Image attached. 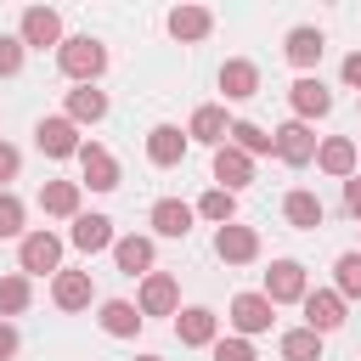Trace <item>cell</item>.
Instances as JSON below:
<instances>
[{
  "label": "cell",
  "mask_w": 361,
  "mask_h": 361,
  "mask_svg": "<svg viewBox=\"0 0 361 361\" xmlns=\"http://www.w3.org/2000/svg\"><path fill=\"white\" fill-rule=\"evenodd\" d=\"M344 85H355V90H361V51H350V56H344Z\"/></svg>",
  "instance_id": "ab89813d"
},
{
  "label": "cell",
  "mask_w": 361,
  "mask_h": 361,
  "mask_svg": "<svg viewBox=\"0 0 361 361\" xmlns=\"http://www.w3.org/2000/svg\"><path fill=\"white\" fill-rule=\"evenodd\" d=\"M226 147H237V152L259 158V152H271V135H265L259 124H248V118H231V130H226Z\"/></svg>",
  "instance_id": "f1b7e54d"
},
{
  "label": "cell",
  "mask_w": 361,
  "mask_h": 361,
  "mask_svg": "<svg viewBox=\"0 0 361 361\" xmlns=\"http://www.w3.org/2000/svg\"><path fill=\"white\" fill-rule=\"evenodd\" d=\"M51 299H56V310H85L90 305V271H56Z\"/></svg>",
  "instance_id": "ffe728a7"
},
{
  "label": "cell",
  "mask_w": 361,
  "mask_h": 361,
  "mask_svg": "<svg viewBox=\"0 0 361 361\" xmlns=\"http://www.w3.org/2000/svg\"><path fill=\"white\" fill-rule=\"evenodd\" d=\"M96 322H102V333H113V338H135V333H141V322H147V316H141V310H135V305H130V299H107V305H102V316H96Z\"/></svg>",
  "instance_id": "cb8c5ba5"
},
{
  "label": "cell",
  "mask_w": 361,
  "mask_h": 361,
  "mask_svg": "<svg viewBox=\"0 0 361 361\" xmlns=\"http://www.w3.org/2000/svg\"><path fill=\"white\" fill-rule=\"evenodd\" d=\"M282 51H288V62H293V68H316V62H322V51H327V39H322V28H293Z\"/></svg>",
  "instance_id": "4316f807"
},
{
  "label": "cell",
  "mask_w": 361,
  "mask_h": 361,
  "mask_svg": "<svg viewBox=\"0 0 361 361\" xmlns=\"http://www.w3.org/2000/svg\"><path fill=\"white\" fill-rule=\"evenodd\" d=\"M113 259L124 276H147L152 271V237H113Z\"/></svg>",
  "instance_id": "603a6c76"
},
{
  "label": "cell",
  "mask_w": 361,
  "mask_h": 361,
  "mask_svg": "<svg viewBox=\"0 0 361 361\" xmlns=\"http://www.w3.org/2000/svg\"><path fill=\"white\" fill-rule=\"evenodd\" d=\"M214 254H220L226 265H248V259L259 254V231L231 220V226H220V231H214Z\"/></svg>",
  "instance_id": "7c38bea8"
},
{
  "label": "cell",
  "mask_w": 361,
  "mask_h": 361,
  "mask_svg": "<svg viewBox=\"0 0 361 361\" xmlns=\"http://www.w3.org/2000/svg\"><path fill=\"white\" fill-rule=\"evenodd\" d=\"M316 169L350 180V175H355V141H350V135H327V141H316Z\"/></svg>",
  "instance_id": "2e32d148"
},
{
  "label": "cell",
  "mask_w": 361,
  "mask_h": 361,
  "mask_svg": "<svg viewBox=\"0 0 361 361\" xmlns=\"http://www.w3.org/2000/svg\"><path fill=\"white\" fill-rule=\"evenodd\" d=\"M39 209L56 220H79V180H45L39 186Z\"/></svg>",
  "instance_id": "44dd1931"
},
{
  "label": "cell",
  "mask_w": 361,
  "mask_h": 361,
  "mask_svg": "<svg viewBox=\"0 0 361 361\" xmlns=\"http://www.w3.org/2000/svg\"><path fill=\"white\" fill-rule=\"evenodd\" d=\"M175 338H180L186 350H203V344L220 338V316H214L209 305H186V310H175Z\"/></svg>",
  "instance_id": "5b68a950"
},
{
  "label": "cell",
  "mask_w": 361,
  "mask_h": 361,
  "mask_svg": "<svg viewBox=\"0 0 361 361\" xmlns=\"http://www.w3.org/2000/svg\"><path fill=\"white\" fill-rule=\"evenodd\" d=\"M271 316H276V305H271L265 293H237V299H231V327H237V338L271 333Z\"/></svg>",
  "instance_id": "30bf717a"
},
{
  "label": "cell",
  "mask_w": 361,
  "mask_h": 361,
  "mask_svg": "<svg viewBox=\"0 0 361 361\" xmlns=\"http://www.w3.org/2000/svg\"><path fill=\"white\" fill-rule=\"evenodd\" d=\"M271 152H276L282 164H293V169H299V164H310V158H316V130H310V124H299V118H288V124L271 135Z\"/></svg>",
  "instance_id": "52a82bcc"
},
{
  "label": "cell",
  "mask_w": 361,
  "mask_h": 361,
  "mask_svg": "<svg viewBox=\"0 0 361 361\" xmlns=\"http://www.w3.org/2000/svg\"><path fill=\"white\" fill-rule=\"evenodd\" d=\"M17 39H23V51L34 45V51H45V45H62V17L51 11V6H28L23 11V28H17Z\"/></svg>",
  "instance_id": "8fae6325"
},
{
  "label": "cell",
  "mask_w": 361,
  "mask_h": 361,
  "mask_svg": "<svg viewBox=\"0 0 361 361\" xmlns=\"http://www.w3.org/2000/svg\"><path fill=\"white\" fill-rule=\"evenodd\" d=\"M56 68H62L68 79H79V85H96V79L107 73V45L90 39V34H73V39L56 45Z\"/></svg>",
  "instance_id": "6da1fadb"
},
{
  "label": "cell",
  "mask_w": 361,
  "mask_h": 361,
  "mask_svg": "<svg viewBox=\"0 0 361 361\" xmlns=\"http://www.w3.org/2000/svg\"><path fill=\"white\" fill-rule=\"evenodd\" d=\"M282 361H322V333H310V327L282 333Z\"/></svg>",
  "instance_id": "1f68e13d"
},
{
  "label": "cell",
  "mask_w": 361,
  "mask_h": 361,
  "mask_svg": "<svg viewBox=\"0 0 361 361\" xmlns=\"http://www.w3.org/2000/svg\"><path fill=\"white\" fill-rule=\"evenodd\" d=\"M68 124H96V118H107V96L96 90V85H79V90H68V113H62Z\"/></svg>",
  "instance_id": "484cf974"
},
{
  "label": "cell",
  "mask_w": 361,
  "mask_h": 361,
  "mask_svg": "<svg viewBox=\"0 0 361 361\" xmlns=\"http://www.w3.org/2000/svg\"><path fill=\"white\" fill-rule=\"evenodd\" d=\"M11 355H17V327L0 322V361H11Z\"/></svg>",
  "instance_id": "f35d334b"
},
{
  "label": "cell",
  "mask_w": 361,
  "mask_h": 361,
  "mask_svg": "<svg viewBox=\"0 0 361 361\" xmlns=\"http://www.w3.org/2000/svg\"><path fill=\"white\" fill-rule=\"evenodd\" d=\"M192 220H197V214H192V203H180V197H158V203H152V231H158V237H186Z\"/></svg>",
  "instance_id": "d6986e66"
},
{
  "label": "cell",
  "mask_w": 361,
  "mask_h": 361,
  "mask_svg": "<svg viewBox=\"0 0 361 361\" xmlns=\"http://www.w3.org/2000/svg\"><path fill=\"white\" fill-rule=\"evenodd\" d=\"M305 293H310L305 265H299V259H271V271H265V299H271V305H299Z\"/></svg>",
  "instance_id": "3957f363"
},
{
  "label": "cell",
  "mask_w": 361,
  "mask_h": 361,
  "mask_svg": "<svg viewBox=\"0 0 361 361\" xmlns=\"http://www.w3.org/2000/svg\"><path fill=\"white\" fill-rule=\"evenodd\" d=\"M192 214H203V220H214V226H231V220H237V197L214 186V192H203V197H197V209H192Z\"/></svg>",
  "instance_id": "d6a6232c"
},
{
  "label": "cell",
  "mask_w": 361,
  "mask_h": 361,
  "mask_svg": "<svg viewBox=\"0 0 361 361\" xmlns=\"http://www.w3.org/2000/svg\"><path fill=\"white\" fill-rule=\"evenodd\" d=\"M79 169H85L79 186H90V192H113L118 186V158L107 147H96V141H79Z\"/></svg>",
  "instance_id": "ba28073f"
},
{
  "label": "cell",
  "mask_w": 361,
  "mask_h": 361,
  "mask_svg": "<svg viewBox=\"0 0 361 361\" xmlns=\"http://www.w3.org/2000/svg\"><path fill=\"white\" fill-rule=\"evenodd\" d=\"M68 237H73V248H85V254H102V248H113V220H107V214H79Z\"/></svg>",
  "instance_id": "7402d4cb"
},
{
  "label": "cell",
  "mask_w": 361,
  "mask_h": 361,
  "mask_svg": "<svg viewBox=\"0 0 361 361\" xmlns=\"http://www.w3.org/2000/svg\"><path fill=\"white\" fill-rule=\"evenodd\" d=\"M17 265L23 276H56L62 271V237L56 231H23V248H17Z\"/></svg>",
  "instance_id": "7a4b0ae2"
},
{
  "label": "cell",
  "mask_w": 361,
  "mask_h": 361,
  "mask_svg": "<svg viewBox=\"0 0 361 361\" xmlns=\"http://www.w3.org/2000/svg\"><path fill=\"white\" fill-rule=\"evenodd\" d=\"M34 147L45 158H79V124H68L62 113L56 118H39L34 124Z\"/></svg>",
  "instance_id": "8992f818"
},
{
  "label": "cell",
  "mask_w": 361,
  "mask_h": 361,
  "mask_svg": "<svg viewBox=\"0 0 361 361\" xmlns=\"http://www.w3.org/2000/svg\"><path fill=\"white\" fill-rule=\"evenodd\" d=\"M23 73V39L17 34H0V79Z\"/></svg>",
  "instance_id": "836d02e7"
},
{
  "label": "cell",
  "mask_w": 361,
  "mask_h": 361,
  "mask_svg": "<svg viewBox=\"0 0 361 361\" xmlns=\"http://www.w3.org/2000/svg\"><path fill=\"white\" fill-rule=\"evenodd\" d=\"M355 169H361V147H355Z\"/></svg>",
  "instance_id": "b9f144b4"
},
{
  "label": "cell",
  "mask_w": 361,
  "mask_h": 361,
  "mask_svg": "<svg viewBox=\"0 0 361 361\" xmlns=\"http://www.w3.org/2000/svg\"><path fill=\"white\" fill-rule=\"evenodd\" d=\"M28 299H34V288H28V276H23V271L0 276V316H23V310H28Z\"/></svg>",
  "instance_id": "4dcf8cb0"
},
{
  "label": "cell",
  "mask_w": 361,
  "mask_h": 361,
  "mask_svg": "<svg viewBox=\"0 0 361 361\" xmlns=\"http://www.w3.org/2000/svg\"><path fill=\"white\" fill-rule=\"evenodd\" d=\"M17 169H23V152H17L11 141H0V186H6V180H11Z\"/></svg>",
  "instance_id": "8d00e7d4"
},
{
  "label": "cell",
  "mask_w": 361,
  "mask_h": 361,
  "mask_svg": "<svg viewBox=\"0 0 361 361\" xmlns=\"http://www.w3.org/2000/svg\"><path fill=\"white\" fill-rule=\"evenodd\" d=\"M288 102H293V118L305 124V118H322V113H333V90L322 85V79H293V90H288Z\"/></svg>",
  "instance_id": "4fadbf2b"
},
{
  "label": "cell",
  "mask_w": 361,
  "mask_h": 361,
  "mask_svg": "<svg viewBox=\"0 0 361 361\" xmlns=\"http://www.w3.org/2000/svg\"><path fill=\"white\" fill-rule=\"evenodd\" d=\"M135 361H164V355H135Z\"/></svg>",
  "instance_id": "60d3db41"
},
{
  "label": "cell",
  "mask_w": 361,
  "mask_h": 361,
  "mask_svg": "<svg viewBox=\"0 0 361 361\" xmlns=\"http://www.w3.org/2000/svg\"><path fill=\"white\" fill-rule=\"evenodd\" d=\"M344 209L361 220V175H350V180H344Z\"/></svg>",
  "instance_id": "74e56055"
},
{
  "label": "cell",
  "mask_w": 361,
  "mask_h": 361,
  "mask_svg": "<svg viewBox=\"0 0 361 361\" xmlns=\"http://www.w3.org/2000/svg\"><path fill=\"white\" fill-rule=\"evenodd\" d=\"M141 316H175L180 310V288H175V276L169 271H147L141 276V305H135Z\"/></svg>",
  "instance_id": "9c48e42d"
},
{
  "label": "cell",
  "mask_w": 361,
  "mask_h": 361,
  "mask_svg": "<svg viewBox=\"0 0 361 361\" xmlns=\"http://www.w3.org/2000/svg\"><path fill=\"white\" fill-rule=\"evenodd\" d=\"M164 23H169V34H175V39H186V45H192V39H203V34L214 28L209 6H175V11L164 17Z\"/></svg>",
  "instance_id": "d4e9b609"
},
{
  "label": "cell",
  "mask_w": 361,
  "mask_h": 361,
  "mask_svg": "<svg viewBox=\"0 0 361 361\" xmlns=\"http://www.w3.org/2000/svg\"><path fill=\"white\" fill-rule=\"evenodd\" d=\"M254 90H259V68H254L248 56H231V62L220 68V96H226V102H248Z\"/></svg>",
  "instance_id": "e0dca14e"
},
{
  "label": "cell",
  "mask_w": 361,
  "mask_h": 361,
  "mask_svg": "<svg viewBox=\"0 0 361 361\" xmlns=\"http://www.w3.org/2000/svg\"><path fill=\"white\" fill-rule=\"evenodd\" d=\"M0 237H23V203L11 192H0Z\"/></svg>",
  "instance_id": "e575fe53"
},
{
  "label": "cell",
  "mask_w": 361,
  "mask_h": 361,
  "mask_svg": "<svg viewBox=\"0 0 361 361\" xmlns=\"http://www.w3.org/2000/svg\"><path fill=\"white\" fill-rule=\"evenodd\" d=\"M226 130H231V118H226V107H214V102H203V107L192 113V124H186V141H203V147H226Z\"/></svg>",
  "instance_id": "ac0fdd59"
},
{
  "label": "cell",
  "mask_w": 361,
  "mask_h": 361,
  "mask_svg": "<svg viewBox=\"0 0 361 361\" xmlns=\"http://www.w3.org/2000/svg\"><path fill=\"white\" fill-rule=\"evenodd\" d=\"M282 214H288V226H299V231H316L327 209H322V197H316V192H288V197H282Z\"/></svg>",
  "instance_id": "83f0119b"
},
{
  "label": "cell",
  "mask_w": 361,
  "mask_h": 361,
  "mask_svg": "<svg viewBox=\"0 0 361 361\" xmlns=\"http://www.w3.org/2000/svg\"><path fill=\"white\" fill-rule=\"evenodd\" d=\"M209 350H214V361H254V344L248 338H214Z\"/></svg>",
  "instance_id": "d590c367"
},
{
  "label": "cell",
  "mask_w": 361,
  "mask_h": 361,
  "mask_svg": "<svg viewBox=\"0 0 361 361\" xmlns=\"http://www.w3.org/2000/svg\"><path fill=\"white\" fill-rule=\"evenodd\" d=\"M147 158H152L158 169H175V164L186 158V130H175V124H152V130H147Z\"/></svg>",
  "instance_id": "9a60e30c"
},
{
  "label": "cell",
  "mask_w": 361,
  "mask_h": 361,
  "mask_svg": "<svg viewBox=\"0 0 361 361\" xmlns=\"http://www.w3.org/2000/svg\"><path fill=\"white\" fill-rule=\"evenodd\" d=\"M333 282H338L333 288L338 299H361V248H350V254L333 259Z\"/></svg>",
  "instance_id": "f546056e"
},
{
  "label": "cell",
  "mask_w": 361,
  "mask_h": 361,
  "mask_svg": "<svg viewBox=\"0 0 361 361\" xmlns=\"http://www.w3.org/2000/svg\"><path fill=\"white\" fill-rule=\"evenodd\" d=\"M299 305H305V327H310V333H322V338H327V333H338V327H344V299H338L333 288H310Z\"/></svg>",
  "instance_id": "277c9868"
},
{
  "label": "cell",
  "mask_w": 361,
  "mask_h": 361,
  "mask_svg": "<svg viewBox=\"0 0 361 361\" xmlns=\"http://www.w3.org/2000/svg\"><path fill=\"white\" fill-rule=\"evenodd\" d=\"M214 180H220V192H243L248 180H254V158L248 152H237V147H214Z\"/></svg>",
  "instance_id": "5bb4252c"
}]
</instances>
